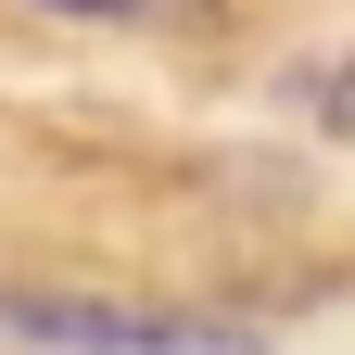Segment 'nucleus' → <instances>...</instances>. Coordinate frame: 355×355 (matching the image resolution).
<instances>
[{
	"instance_id": "obj_1",
	"label": "nucleus",
	"mask_w": 355,
	"mask_h": 355,
	"mask_svg": "<svg viewBox=\"0 0 355 355\" xmlns=\"http://www.w3.org/2000/svg\"><path fill=\"white\" fill-rule=\"evenodd\" d=\"M0 330L38 343V355H254L241 318H203V304H127V292H64V279L0 292Z\"/></svg>"
},
{
	"instance_id": "obj_2",
	"label": "nucleus",
	"mask_w": 355,
	"mask_h": 355,
	"mask_svg": "<svg viewBox=\"0 0 355 355\" xmlns=\"http://www.w3.org/2000/svg\"><path fill=\"white\" fill-rule=\"evenodd\" d=\"M26 13H64V26H140V13H165V0H26Z\"/></svg>"
},
{
	"instance_id": "obj_3",
	"label": "nucleus",
	"mask_w": 355,
	"mask_h": 355,
	"mask_svg": "<svg viewBox=\"0 0 355 355\" xmlns=\"http://www.w3.org/2000/svg\"><path fill=\"white\" fill-rule=\"evenodd\" d=\"M330 127H355V64H343V89H330Z\"/></svg>"
}]
</instances>
